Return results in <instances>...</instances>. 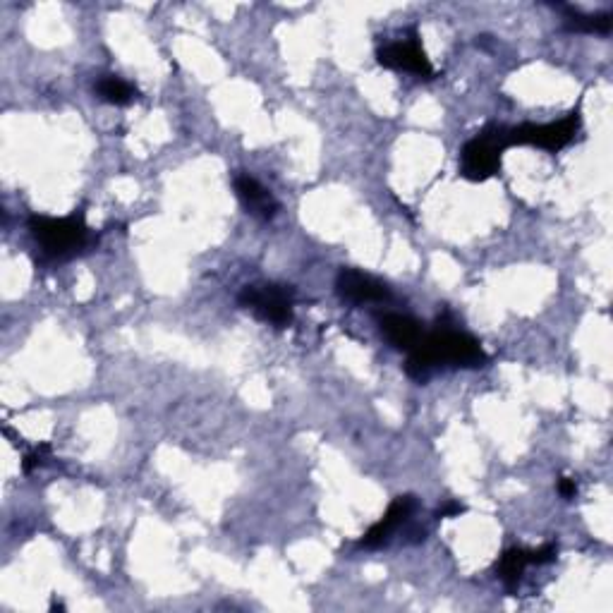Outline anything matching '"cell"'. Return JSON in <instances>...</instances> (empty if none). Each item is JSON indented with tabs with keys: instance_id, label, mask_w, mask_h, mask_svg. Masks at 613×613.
I'll list each match as a JSON object with an SVG mask.
<instances>
[{
	"instance_id": "6da1fadb",
	"label": "cell",
	"mask_w": 613,
	"mask_h": 613,
	"mask_svg": "<svg viewBox=\"0 0 613 613\" xmlns=\"http://www.w3.org/2000/svg\"><path fill=\"white\" fill-rule=\"evenodd\" d=\"M487 362V352L475 338L453 326L443 324L439 329L422 336V341L410 350L408 374L417 379H427L429 372L439 364H455V367H482Z\"/></svg>"
},
{
	"instance_id": "9c48e42d",
	"label": "cell",
	"mask_w": 613,
	"mask_h": 613,
	"mask_svg": "<svg viewBox=\"0 0 613 613\" xmlns=\"http://www.w3.org/2000/svg\"><path fill=\"white\" fill-rule=\"evenodd\" d=\"M235 192H238L242 204H245V209L250 211L252 216L264 218V221L276 216L278 202L273 199V194L266 190L264 185H259L257 180L250 178V175H238V178H235Z\"/></svg>"
},
{
	"instance_id": "52a82bcc",
	"label": "cell",
	"mask_w": 613,
	"mask_h": 613,
	"mask_svg": "<svg viewBox=\"0 0 613 613\" xmlns=\"http://www.w3.org/2000/svg\"><path fill=\"white\" fill-rule=\"evenodd\" d=\"M336 290L350 305H369V302H388L391 290L376 278L355 269H343L336 278Z\"/></svg>"
},
{
	"instance_id": "3957f363",
	"label": "cell",
	"mask_w": 613,
	"mask_h": 613,
	"mask_svg": "<svg viewBox=\"0 0 613 613\" xmlns=\"http://www.w3.org/2000/svg\"><path fill=\"white\" fill-rule=\"evenodd\" d=\"M29 230L32 238L39 242V247L48 257H70V254L80 252L87 245L89 230L82 216H68V218H46V216H32L29 218Z\"/></svg>"
},
{
	"instance_id": "9a60e30c",
	"label": "cell",
	"mask_w": 613,
	"mask_h": 613,
	"mask_svg": "<svg viewBox=\"0 0 613 613\" xmlns=\"http://www.w3.org/2000/svg\"><path fill=\"white\" fill-rule=\"evenodd\" d=\"M558 494H561L563 499H575V494H578V484H575V479L563 477L561 482H558Z\"/></svg>"
},
{
	"instance_id": "ba28073f",
	"label": "cell",
	"mask_w": 613,
	"mask_h": 613,
	"mask_svg": "<svg viewBox=\"0 0 613 613\" xmlns=\"http://www.w3.org/2000/svg\"><path fill=\"white\" fill-rule=\"evenodd\" d=\"M415 506H417L415 496H398V499L388 506L384 518H381L379 523L372 527V530L364 534L360 546H364V549H376V546L386 544L388 537H391V534L396 532L400 525L408 523V518L412 515V511H415Z\"/></svg>"
},
{
	"instance_id": "7c38bea8",
	"label": "cell",
	"mask_w": 613,
	"mask_h": 613,
	"mask_svg": "<svg viewBox=\"0 0 613 613\" xmlns=\"http://www.w3.org/2000/svg\"><path fill=\"white\" fill-rule=\"evenodd\" d=\"M527 566H530V558H527L525 549H511L501 556L499 578L506 582L508 590H515V587H518V582L523 578Z\"/></svg>"
},
{
	"instance_id": "8fae6325",
	"label": "cell",
	"mask_w": 613,
	"mask_h": 613,
	"mask_svg": "<svg viewBox=\"0 0 613 613\" xmlns=\"http://www.w3.org/2000/svg\"><path fill=\"white\" fill-rule=\"evenodd\" d=\"M96 94H99L101 101L113 103V106H127V103L137 99V89L115 75H103L96 82Z\"/></svg>"
},
{
	"instance_id": "5b68a950",
	"label": "cell",
	"mask_w": 613,
	"mask_h": 613,
	"mask_svg": "<svg viewBox=\"0 0 613 613\" xmlns=\"http://www.w3.org/2000/svg\"><path fill=\"white\" fill-rule=\"evenodd\" d=\"M580 130V111L568 113L558 123L520 125L506 132L508 147H539L544 151H561L573 142Z\"/></svg>"
},
{
	"instance_id": "8992f818",
	"label": "cell",
	"mask_w": 613,
	"mask_h": 613,
	"mask_svg": "<svg viewBox=\"0 0 613 613\" xmlns=\"http://www.w3.org/2000/svg\"><path fill=\"white\" fill-rule=\"evenodd\" d=\"M379 63L388 70H400V72H410V75L417 77H432L434 68L429 63L427 53L420 44V36L412 32L410 39L396 41V44H388L384 48H379L376 53Z\"/></svg>"
},
{
	"instance_id": "5bb4252c",
	"label": "cell",
	"mask_w": 613,
	"mask_h": 613,
	"mask_svg": "<svg viewBox=\"0 0 613 613\" xmlns=\"http://www.w3.org/2000/svg\"><path fill=\"white\" fill-rule=\"evenodd\" d=\"M558 546L556 544H544L539 549L527 551V558H530V566H546V563L556 561Z\"/></svg>"
},
{
	"instance_id": "30bf717a",
	"label": "cell",
	"mask_w": 613,
	"mask_h": 613,
	"mask_svg": "<svg viewBox=\"0 0 613 613\" xmlns=\"http://www.w3.org/2000/svg\"><path fill=\"white\" fill-rule=\"evenodd\" d=\"M381 333H384L386 341L391 343L393 348L408 352L415 348L424 336L422 326L412 317H405V314H386V317L381 319Z\"/></svg>"
},
{
	"instance_id": "277c9868",
	"label": "cell",
	"mask_w": 613,
	"mask_h": 613,
	"mask_svg": "<svg viewBox=\"0 0 613 613\" xmlns=\"http://www.w3.org/2000/svg\"><path fill=\"white\" fill-rule=\"evenodd\" d=\"M238 302L266 324L281 329L293 321L295 290L290 285H245Z\"/></svg>"
},
{
	"instance_id": "4fadbf2b",
	"label": "cell",
	"mask_w": 613,
	"mask_h": 613,
	"mask_svg": "<svg viewBox=\"0 0 613 613\" xmlns=\"http://www.w3.org/2000/svg\"><path fill=\"white\" fill-rule=\"evenodd\" d=\"M566 27L570 32H587V34H609L613 27V17L609 12L604 15H582L578 10H570L566 17Z\"/></svg>"
},
{
	"instance_id": "7a4b0ae2",
	"label": "cell",
	"mask_w": 613,
	"mask_h": 613,
	"mask_svg": "<svg viewBox=\"0 0 613 613\" xmlns=\"http://www.w3.org/2000/svg\"><path fill=\"white\" fill-rule=\"evenodd\" d=\"M506 127L489 125L477 132L475 139L463 147L460 154V173L472 182H484L501 171V156L508 149Z\"/></svg>"
},
{
	"instance_id": "2e32d148",
	"label": "cell",
	"mask_w": 613,
	"mask_h": 613,
	"mask_svg": "<svg viewBox=\"0 0 613 613\" xmlns=\"http://www.w3.org/2000/svg\"><path fill=\"white\" fill-rule=\"evenodd\" d=\"M465 513V506H460V503H446V506L439 508V518H458V515Z\"/></svg>"
}]
</instances>
